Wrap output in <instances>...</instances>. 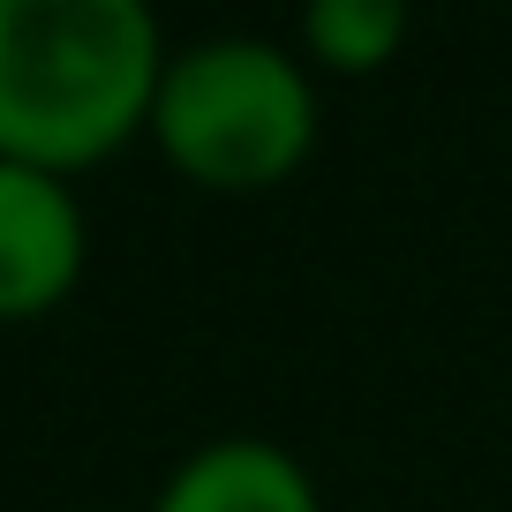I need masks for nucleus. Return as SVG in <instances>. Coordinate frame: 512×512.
I'll use <instances>...</instances> for the list:
<instances>
[{"instance_id": "nucleus-3", "label": "nucleus", "mask_w": 512, "mask_h": 512, "mask_svg": "<svg viewBox=\"0 0 512 512\" xmlns=\"http://www.w3.org/2000/svg\"><path fill=\"white\" fill-rule=\"evenodd\" d=\"M91 264V211L76 181L0 159V324H31L76 294Z\"/></svg>"}, {"instance_id": "nucleus-1", "label": "nucleus", "mask_w": 512, "mask_h": 512, "mask_svg": "<svg viewBox=\"0 0 512 512\" xmlns=\"http://www.w3.org/2000/svg\"><path fill=\"white\" fill-rule=\"evenodd\" d=\"M166 31L144 0H0V159L76 181L151 128Z\"/></svg>"}, {"instance_id": "nucleus-5", "label": "nucleus", "mask_w": 512, "mask_h": 512, "mask_svg": "<svg viewBox=\"0 0 512 512\" xmlns=\"http://www.w3.org/2000/svg\"><path fill=\"white\" fill-rule=\"evenodd\" d=\"M407 31V0H309L302 8V61L324 76H377L384 61H400Z\"/></svg>"}, {"instance_id": "nucleus-4", "label": "nucleus", "mask_w": 512, "mask_h": 512, "mask_svg": "<svg viewBox=\"0 0 512 512\" xmlns=\"http://www.w3.org/2000/svg\"><path fill=\"white\" fill-rule=\"evenodd\" d=\"M151 512H324V490L309 460L287 452L279 437L226 430L166 467V482L151 490Z\"/></svg>"}, {"instance_id": "nucleus-2", "label": "nucleus", "mask_w": 512, "mask_h": 512, "mask_svg": "<svg viewBox=\"0 0 512 512\" xmlns=\"http://www.w3.org/2000/svg\"><path fill=\"white\" fill-rule=\"evenodd\" d=\"M317 68L264 31H211L166 53L151 144L174 174L219 196L279 189L317 151Z\"/></svg>"}]
</instances>
